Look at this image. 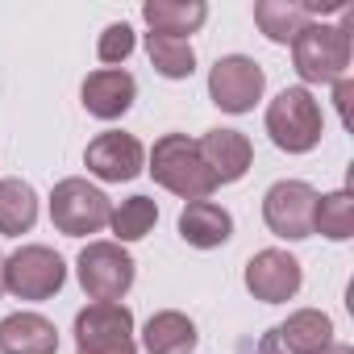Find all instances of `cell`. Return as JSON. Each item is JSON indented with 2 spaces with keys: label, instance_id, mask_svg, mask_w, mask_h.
<instances>
[{
  "label": "cell",
  "instance_id": "6da1fadb",
  "mask_svg": "<svg viewBox=\"0 0 354 354\" xmlns=\"http://www.w3.org/2000/svg\"><path fill=\"white\" fill-rule=\"evenodd\" d=\"M150 175L154 184L175 192L180 201H209L217 192V180L209 175L201 150H196V138L188 133H162L150 150Z\"/></svg>",
  "mask_w": 354,
  "mask_h": 354
},
{
  "label": "cell",
  "instance_id": "7a4b0ae2",
  "mask_svg": "<svg viewBox=\"0 0 354 354\" xmlns=\"http://www.w3.org/2000/svg\"><path fill=\"white\" fill-rule=\"evenodd\" d=\"M292 63L304 84H337L350 67V9H342V26L308 21L292 38Z\"/></svg>",
  "mask_w": 354,
  "mask_h": 354
},
{
  "label": "cell",
  "instance_id": "3957f363",
  "mask_svg": "<svg viewBox=\"0 0 354 354\" xmlns=\"http://www.w3.org/2000/svg\"><path fill=\"white\" fill-rule=\"evenodd\" d=\"M267 133L279 150L288 154H308L321 133H325V117L321 104L308 88H283L271 104H267Z\"/></svg>",
  "mask_w": 354,
  "mask_h": 354
},
{
  "label": "cell",
  "instance_id": "277c9868",
  "mask_svg": "<svg viewBox=\"0 0 354 354\" xmlns=\"http://www.w3.org/2000/svg\"><path fill=\"white\" fill-rule=\"evenodd\" d=\"M113 217V201L88 184V180H59L55 192H50V221L59 234L67 238H88V234H100Z\"/></svg>",
  "mask_w": 354,
  "mask_h": 354
},
{
  "label": "cell",
  "instance_id": "5b68a950",
  "mask_svg": "<svg viewBox=\"0 0 354 354\" xmlns=\"http://www.w3.org/2000/svg\"><path fill=\"white\" fill-rule=\"evenodd\" d=\"M75 354H138L133 313L117 300H92L75 313Z\"/></svg>",
  "mask_w": 354,
  "mask_h": 354
},
{
  "label": "cell",
  "instance_id": "8992f818",
  "mask_svg": "<svg viewBox=\"0 0 354 354\" xmlns=\"http://www.w3.org/2000/svg\"><path fill=\"white\" fill-rule=\"evenodd\" d=\"M75 275H80V288L92 296V300H109L117 304L129 288H133V259L125 246L117 242H88L75 259Z\"/></svg>",
  "mask_w": 354,
  "mask_h": 354
},
{
  "label": "cell",
  "instance_id": "52a82bcc",
  "mask_svg": "<svg viewBox=\"0 0 354 354\" xmlns=\"http://www.w3.org/2000/svg\"><path fill=\"white\" fill-rule=\"evenodd\" d=\"M67 279V263L50 246H21L5 259V292L17 300H50Z\"/></svg>",
  "mask_w": 354,
  "mask_h": 354
},
{
  "label": "cell",
  "instance_id": "ba28073f",
  "mask_svg": "<svg viewBox=\"0 0 354 354\" xmlns=\"http://www.w3.org/2000/svg\"><path fill=\"white\" fill-rule=\"evenodd\" d=\"M313 213H317V188L304 180H279L263 196V221L275 238L288 242L313 238Z\"/></svg>",
  "mask_w": 354,
  "mask_h": 354
},
{
  "label": "cell",
  "instance_id": "9c48e42d",
  "mask_svg": "<svg viewBox=\"0 0 354 354\" xmlns=\"http://www.w3.org/2000/svg\"><path fill=\"white\" fill-rule=\"evenodd\" d=\"M267 88V71L250 55H225L209 71V96L225 113H250Z\"/></svg>",
  "mask_w": 354,
  "mask_h": 354
},
{
  "label": "cell",
  "instance_id": "30bf717a",
  "mask_svg": "<svg viewBox=\"0 0 354 354\" xmlns=\"http://www.w3.org/2000/svg\"><path fill=\"white\" fill-rule=\"evenodd\" d=\"M84 167L104 184H125L133 175H142L146 167V146L133 138V133H121V129H109V133H96L84 150Z\"/></svg>",
  "mask_w": 354,
  "mask_h": 354
},
{
  "label": "cell",
  "instance_id": "8fae6325",
  "mask_svg": "<svg viewBox=\"0 0 354 354\" xmlns=\"http://www.w3.org/2000/svg\"><path fill=\"white\" fill-rule=\"evenodd\" d=\"M300 279H304V271H300V259H292L288 250H259L250 263H246V288H250V296L254 300H263V304H283V300H292L296 292H300Z\"/></svg>",
  "mask_w": 354,
  "mask_h": 354
},
{
  "label": "cell",
  "instance_id": "7c38bea8",
  "mask_svg": "<svg viewBox=\"0 0 354 354\" xmlns=\"http://www.w3.org/2000/svg\"><path fill=\"white\" fill-rule=\"evenodd\" d=\"M196 150H201V158H205V167L217 184H238L254 162V146L242 129H209L196 142Z\"/></svg>",
  "mask_w": 354,
  "mask_h": 354
},
{
  "label": "cell",
  "instance_id": "4fadbf2b",
  "mask_svg": "<svg viewBox=\"0 0 354 354\" xmlns=\"http://www.w3.org/2000/svg\"><path fill=\"white\" fill-rule=\"evenodd\" d=\"M133 96H138V80H133L125 67H100V71H92V75L84 80V88H80L84 109H88L92 117H100V121L125 117L129 104H133Z\"/></svg>",
  "mask_w": 354,
  "mask_h": 354
},
{
  "label": "cell",
  "instance_id": "5bb4252c",
  "mask_svg": "<svg viewBox=\"0 0 354 354\" xmlns=\"http://www.w3.org/2000/svg\"><path fill=\"white\" fill-rule=\"evenodd\" d=\"M0 354H59V329L42 313H13L0 321Z\"/></svg>",
  "mask_w": 354,
  "mask_h": 354
},
{
  "label": "cell",
  "instance_id": "9a60e30c",
  "mask_svg": "<svg viewBox=\"0 0 354 354\" xmlns=\"http://www.w3.org/2000/svg\"><path fill=\"white\" fill-rule=\"evenodd\" d=\"M180 238L196 250H217L234 238V217L213 201H192L180 213Z\"/></svg>",
  "mask_w": 354,
  "mask_h": 354
},
{
  "label": "cell",
  "instance_id": "2e32d148",
  "mask_svg": "<svg viewBox=\"0 0 354 354\" xmlns=\"http://www.w3.org/2000/svg\"><path fill=\"white\" fill-rule=\"evenodd\" d=\"M142 17H146L150 34L184 38V34H196L209 21V5L205 0H146Z\"/></svg>",
  "mask_w": 354,
  "mask_h": 354
},
{
  "label": "cell",
  "instance_id": "e0dca14e",
  "mask_svg": "<svg viewBox=\"0 0 354 354\" xmlns=\"http://www.w3.org/2000/svg\"><path fill=\"white\" fill-rule=\"evenodd\" d=\"M196 342H201V333H196L192 317L175 313V308L154 313V317L146 321V329H142V346H146V354H192Z\"/></svg>",
  "mask_w": 354,
  "mask_h": 354
},
{
  "label": "cell",
  "instance_id": "ac0fdd59",
  "mask_svg": "<svg viewBox=\"0 0 354 354\" xmlns=\"http://www.w3.org/2000/svg\"><path fill=\"white\" fill-rule=\"evenodd\" d=\"M275 333L292 354H321L333 342V321L321 308H300L283 325H275Z\"/></svg>",
  "mask_w": 354,
  "mask_h": 354
},
{
  "label": "cell",
  "instance_id": "d6986e66",
  "mask_svg": "<svg viewBox=\"0 0 354 354\" xmlns=\"http://www.w3.org/2000/svg\"><path fill=\"white\" fill-rule=\"evenodd\" d=\"M313 21V9L308 5H296V0H259L254 5V26L279 42V46H292V38Z\"/></svg>",
  "mask_w": 354,
  "mask_h": 354
},
{
  "label": "cell",
  "instance_id": "ffe728a7",
  "mask_svg": "<svg viewBox=\"0 0 354 354\" xmlns=\"http://www.w3.org/2000/svg\"><path fill=\"white\" fill-rule=\"evenodd\" d=\"M38 221V192L26 180H0V234L21 238Z\"/></svg>",
  "mask_w": 354,
  "mask_h": 354
},
{
  "label": "cell",
  "instance_id": "44dd1931",
  "mask_svg": "<svg viewBox=\"0 0 354 354\" xmlns=\"http://www.w3.org/2000/svg\"><path fill=\"white\" fill-rule=\"evenodd\" d=\"M146 55L162 80H188L196 71V50L188 38H167V34H146Z\"/></svg>",
  "mask_w": 354,
  "mask_h": 354
},
{
  "label": "cell",
  "instance_id": "7402d4cb",
  "mask_svg": "<svg viewBox=\"0 0 354 354\" xmlns=\"http://www.w3.org/2000/svg\"><path fill=\"white\" fill-rule=\"evenodd\" d=\"M313 234H325L329 242L354 238V196H350L346 188H342V192H329V196H317Z\"/></svg>",
  "mask_w": 354,
  "mask_h": 354
},
{
  "label": "cell",
  "instance_id": "603a6c76",
  "mask_svg": "<svg viewBox=\"0 0 354 354\" xmlns=\"http://www.w3.org/2000/svg\"><path fill=\"white\" fill-rule=\"evenodd\" d=\"M154 221H158V205H154L150 196H129V201H121V205L113 209V217H109V225H113V234H117V246H121V242H142V238L154 230Z\"/></svg>",
  "mask_w": 354,
  "mask_h": 354
},
{
  "label": "cell",
  "instance_id": "cb8c5ba5",
  "mask_svg": "<svg viewBox=\"0 0 354 354\" xmlns=\"http://www.w3.org/2000/svg\"><path fill=\"white\" fill-rule=\"evenodd\" d=\"M133 46H138L133 30H129L125 21H113V26L100 34V42H96V55H100V63H109V67H121V63L133 55Z\"/></svg>",
  "mask_w": 354,
  "mask_h": 354
},
{
  "label": "cell",
  "instance_id": "d4e9b609",
  "mask_svg": "<svg viewBox=\"0 0 354 354\" xmlns=\"http://www.w3.org/2000/svg\"><path fill=\"white\" fill-rule=\"evenodd\" d=\"M333 100H337V117H342V125H350V100H354V84H350V80H337V84H333Z\"/></svg>",
  "mask_w": 354,
  "mask_h": 354
},
{
  "label": "cell",
  "instance_id": "484cf974",
  "mask_svg": "<svg viewBox=\"0 0 354 354\" xmlns=\"http://www.w3.org/2000/svg\"><path fill=\"white\" fill-rule=\"evenodd\" d=\"M254 354H292L283 342H279V333L275 329H267L263 337H259V346H254Z\"/></svg>",
  "mask_w": 354,
  "mask_h": 354
},
{
  "label": "cell",
  "instance_id": "4316f807",
  "mask_svg": "<svg viewBox=\"0 0 354 354\" xmlns=\"http://www.w3.org/2000/svg\"><path fill=\"white\" fill-rule=\"evenodd\" d=\"M321 354H354V346H346V342H329Z\"/></svg>",
  "mask_w": 354,
  "mask_h": 354
},
{
  "label": "cell",
  "instance_id": "83f0119b",
  "mask_svg": "<svg viewBox=\"0 0 354 354\" xmlns=\"http://www.w3.org/2000/svg\"><path fill=\"white\" fill-rule=\"evenodd\" d=\"M0 296H5V254H0Z\"/></svg>",
  "mask_w": 354,
  "mask_h": 354
}]
</instances>
